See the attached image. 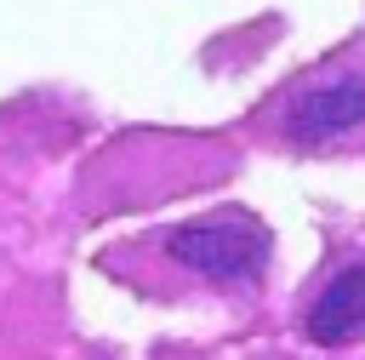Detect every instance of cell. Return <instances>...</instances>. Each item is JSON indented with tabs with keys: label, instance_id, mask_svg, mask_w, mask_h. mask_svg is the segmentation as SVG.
Here are the masks:
<instances>
[{
	"label": "cell",
	"instance_id": "6da1fadb",
	"mask_svg": "<svg viewBox=\"0 0 365 360\" xmlns=\"http://www.w3.org/2000/svg\"><path fill=\"white\" fill-rule=\"evenodd\" d=\"M165 251L171 263L194 269L200 280H251L262 263H268V229L245 211H217V217H200V223H182L165 234Z\"/></svg>",
	"mask_w": 365,
	"mask_h": 360
},
{
	"label": "cell",
	"instance_id": "7a4b0ae2",
	"mask_svg": "<svg viewBox=\"0 0 365 360\" xmlns=\"http://www.w3.org/2000/svg\"><path fill=\"white\" fill-rule=\"evenodd\" d=\"M279 131L297 149H325V143H342V137L365 131V69H342V74L308 80L285 103Z\"/></svg>",
	"mask_w": 365,
	"mask_h": 360
},
{
	"label": "cell",
	"instance_id": "3957f363",
	"mask_svg": "<svg viewBox=\"0 0 365 360\" xmlns=\"http://www.w3.org/2000/svg\"><path fill=\"white\" fill-rule=\"evenodd\" d=\"M302 326H308L314 343H354L365 331V257L359 263H342L325 280V291L308 303V320Z\"/></svg>",
	"mask_w": 365,
	"mask_h": 360
}]
</instances>
